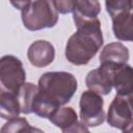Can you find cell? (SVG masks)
I'll use <instances>...</instances> for the list:
<instances>
[{
  "instance_id": "cell-6",
  "label": "cell",
  "mask_w": 133,
  "mask_h": 133,
  "mask_svg": "<svg viewBox=\"0 0 133 133\" xmlns=\"http://www.w3.org/2000/svg\"><path fill=\"white\" fill-rule=\"evenodd\" d=\"M131 97L116 95L109 105L107 112V123L113 128L124 132L132 131V106Z\"/></svg>"
},
{
  "instance_id": "cell-8",
  "label": "cell",
  "mask_w": 133,
  "mask_h": 133,
  "mask_svg": "<svg viewBox=\"0 0 133 133\" xmlns=\"http://www.w3.org/2000/svg\"><path fill=\"white\" fill-rule=\"evenodd\" d=\"M87 88L101 96L109 95L112 89L111 69L107 65L101 64L100 68L88 72L85 78Z\"/></svg>"
},
{
  "instance_id": "cell-14",
  "label": "cell",
  "mask_w": 133,
  "mask_h": 133,
  "mask_svg": "<svg viewBox=\"0 0 133 133\" xmlns=\"http://www.w3.org/2000/svg\"><path fill=\"white\" fill-rule=\"evenodd\" d=\"M21 111L17 94L0 92V117L11 119L18 117Z\"/></svg>"
},
{
  "instance_id": "cell-4",
  "label": "cell",
  "mask_w": 133,
  "mask_h": 133,
  "mask_svg": "<svg viewBox=\"0 0 133 133\" xmlns=\"http://www.w3.org/2000/svg\"><path fill=\"white\" fill-rule=\"evenodd\" d=\"M26 72L22 61L14 55L0 58V92H15L25 83Z\"/></svg>"
},
{
  "instance_id": "cell-11",
  "label": "cell",
  "mask_w": 133,
  "mask_h": 133,
  "mask_svg": "<svg viewBox=\"0 0 133 133\" xmlns=\"http://www.w3.org/2000/svg\"><path fill=\"white\" fill-rule=\"evenodd\" d=\"M101 64L119 65L127 63L129 60L128 48L119 42H114L106 45L99 57Z\"/></svg>"
},
{
  "instance_id": "cell-13",
  "label": "cell",
  "mask_w": 133,
  "mask_h": 133,
  "mask_svg": "<svg viewBox=\"0 0 133 133\" xmlns=\"http://www.w3.org/2000/svg\"><path fill=\"white\" fill-rule=\"evenodd\" d=\"M101 12L99 0H75L73 20H91Z\"/></svg>"
},
{
  "instance_id": "cell-5",
  "label": "cell",
  "mask_w": 133,
  "mask_h": 133,
  "mask_svg": "<svg viewBox=\"0 0 133 133\" xmlns=\"http://www.w3.org/2000/svg\"><path fill=\"white\" fill-rule=\"evenodd\" d=\"M104 101L101 95L85 90L80 97V118L86 127H97L104 123L105 111L103 108Z\"/></svg>"
},
{
  "instance_id": "cell-18",
  "label": "cell",
  "mask_w": 133,
  "mask_h": 133,
  "mask_svg": "<svg viewBox=\"0 0 133 133\" xmlns=\"http://www.w3.org/2000/svg\"><path fill=\"white\" fill-rule=\"evenodd\" d=\"M56 10L60 14H70L74 10L75 0H52Z\"/></svg>"
},
{
  "instance_id": "cell-19",
  "label": "cell",
  "mask_w": 133,
  "mask_h": 133,
  "mask_svg": "<svg viewBox=\"0 0 133 133\" xmlns=\"http://www.w3.org/2000/svg\"><path fill=\"white\" fill-rule=\"evenodd\" d=\"M9 1H10L11 5H12L15 8L20 9V10H22L23 8H25V7H26L27 5H29L30 2H31V0H9Z\"/></svg>"
},
{
  "instance_id": "cell-12",
  "label": "cell",
  "mask_w": 133,
  "mask_h": 133,
  "mask_svg": "<svg viewBox=\"0 0 133 133\" xmlns=\"http://www.w3.org/2000/svg\"><path fill=\"white\" fill-rule=\"evenodd\" d=\"M114 36L119 41L131 42L133 39L132 10L123 11L111 17Z\"/></svg>"
},
{
  "instance_id": "cell-1",
  "label": "cell",
  "mask_w": 133,
  "mask_h": 133,
  "mask_svg": "<svg viewBox=\"0 0 133 133\" xmlns=\"http://www.w3.org/2000/svg\"><path fill=\"white\" fill-rule=\"evenodd\" d=\"M77 31L66 43L65 57L75 65H83L98 53L103 45L101 23L98 18L91 20H74Z\"/></svg>"
},
{
  "instance_id": "cell-3",
  "label": "cell",
  "mask_w": 133,
  "mask_h": 133,
  "mask_svg": "<svg viewBox=\"0 0 133 133\" xmlns=\"http://www.w3.org/2000/svg\"><path fill=\"white\" fill-rule=\"evenodd\" d=\"M22 22L30 31L54 27L58 22V11L52 0H34L22 9Z\"/></svg>"
},
{
  "instance_id": "cell-2",
  "label": "cell",
  "mask_w": 133,
  "mask_h": 133,
  "mask_svg": "<svg viewBox=\"0 0 133 133\" xmlns=\"http://www.w3.org/2000/svg\"><path fill=\"white\" fill-rule=\"evenodd\" d=\"M37 87L45 99L60 107L71 101L77 90L78 82L69 72H47L38 79Z\"/></svg>"
},
{
  "instance_id": "cell-9",
  "label": "cell",
  "mask_w": 133,
  "mask_h": 133,
  "mask_svg": "<svg viewBox=\"0 0 133 133\" xmlns=\"http://www.w3.org/2000/svg\"><path fill=\"white\" fill-rule=\"evenodd\" d=\"M27 57L33 66L45 68L53 62L55 57V49L50 42L38 39L29 46Z\"/></svg>"
},
{
  "instance_id": "cell-7",
  "label": "cell",
  "mask_w": 133,
  "mask_h": 133,
  "mask_svg": "<svg viewBox=\"0 0 133 133\" xmlns=\"http://www.w3.org/2000/svg\"><path fill=\"white\" fill-rule=\"evenodd\" d=\"M48 118L64 133L88 131V128L82 122H78L77 113L72 107H59Z\"/></svg>"
},
{
  "instance_id": "cell-15",
  "label": "cell",
  "mask_w": 133,
  "mask_h": 133,
  "mask_svg": "<svg viewBox=\"0 0 133 133\" xmlns=\"http://www.w3.org/2000/svg\"><path fill=\"white\" fill-rule=\"evenodd\" d=\"M38 92V87L30 82H25L18 90L17 97L21 113L28 114L32 112V104Z\"/></svg>"
},
{
  "instance_id": "cell-16",
  "label": "cell",
  "mask_w": 133,
  "mask_h": 133,
  "mask_svg": "<svg viewBox=\"0 0 133 133\" xmlns=\"http://www.w3.org/2000/svg\"><path fill=\"white\" fill-rule=\"evenodd\" d=\"M1 132H33L37 131L38 129L30 127L28 121L24 117H15L11 119H7V123L4 124V126L0 130Z\"/></svg>"
},
{
  "instance_id": "cell-17",
  "label": "cell",
  "mask_w": 133,
  "mask_h": 133,
  "mask_svg": "<svg viewBox=\"0 0 133 133\" xmlns=\"http://www.w3.org/2000/svg\"><path fill=\"white\" fill-rule=\"evenodd\" d=\"M105 5L110 17L123 11L132 10V0H105Z\"/></svg>"
},
{
  "instance_id": "cell-10",
  "label": "cell",
  "mask_w": 133,
  "mask_h": 133,
  "mask_svg": "<svg viewBox=\"0 0 133 133\" xmlns=\"http://www.w3.org/2000/svg\"><path fill=\"white\" fill-rule=\"evenodd\" d=\"M107 65L111 69V81L112 87L115 88L118 96L131 97L132 96V68L131 65L124 63L119 65Z\"/></svg>"
}]
</instances>
